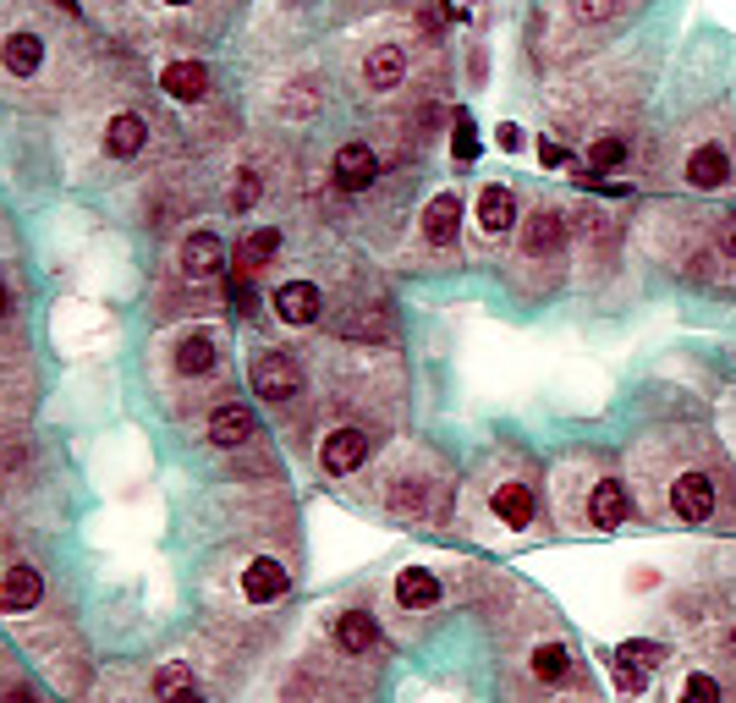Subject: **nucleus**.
<instances>
[{
    "label": "nucleus",
    "mask_w": 736,
    "mask_h": 703,
    "mask_svg": "<svg viewBox=\"0 0 736 703\" xmlns=\"http://www.w3.org/2000/svg\"><path fill=\"white\" fill-rule=\"evenodd\" d=\"M253 391L265 396V402H292L302 396V369H297L292 352H259L253 358Z\"/></svg>",
    "instance_id": "1"
},
{
    "label": "nucleus",
    "mask_w": 736,
    "mask_h": 703,
    "mask_svg": "<svg viewBox=\"0 0 736 703\" xmlns=\"http://www.w3.org/2000/svg\"><path fill=\"white\" fill-rule=\"evenodd\" d=\"M330 176H335L341 193H363V187H374V176H380V154H374L369 143H341Z\"/></svg>",
    "instance_id": "2"
},
{
    "label": "nucleus",
    "mask_w": 736,
    "mask_h": 703,
    "mask_svg": "<svg viewBox=\"0 0 736 703\" xmlns=\"http://www.w3.org/2000/svg\"><path fill=\"white\" fill-rule=\"evenodd\" d=\"M363 462H369V434L363 428H330L324 434V445H319V467L324 473L341 478V473H357Z\"/></svg>",
    "instance_id": "3"
},
{
    "label": "nucleus",
    "mask_w": 736,
    "mask_h": 703,
    "mask_svg": "<svg viewBox=\"0 0 736 703\" xmlns=\"http://www.w3.org/2000/svg\"><path fill=\"white\" fill-rule=\"evenodd\" d=\"M671 511H676L682 523H709V517H715V484H709L704 473H682V478L671 484Z\"/></svg>",
    "instance_id": "4"
},
{
    "label": "nucleus",
    "mask_w": 736,
    "mask_h": 703,
    "mask_svg": "<svg viewBox=\"0 0 736 703\" xmlns=\"http://www.w3.org/2000/svg\"><path fill=\"white\" fill-rule=\"evenodd\" d=\"M687 182H693L698 193L726 187V182H732V154H726L721 143H698V148L687 154Z\"/></svg>",
    "instance_id": "5"
},
{
    "label": "nucleus",
    "mask_w": 736,
    "mask_h": 703,
    "mask_svg": "<svg viewBox=\"0 0 736 703\" xmlns=\"http://www.w3.org/2000/svg\"><path fill=\"white\" fill-rule=\"evenodd\" d=\"M456 231H462V198L456 193H435L424 204V242L429 248H450Z\"/></svg>",
    "instance_id": "6"
},
{
    "label": "nucleus",
    "mask_w": 736,
    "mask_h": 703,
    "mask_svg": "<svg viewBox=\"0 0 736 703\" xmlns=\"http://www.w3.org/2000/svg\"><path fill=\"white\" fill-rule=\"evenodd\" d=\"M159 89H165L170 100H182V105H198V100L209 94V66H204V61H170V66L159 72Z\"/></svg>",
    "instance_id": "7"
},
{
    "label": "nucleus",
    "mask_w": 736,
    "mask_h": 703,
    "mask_svg": "<svg viewBox=\"0 0 736 703\" xmlns=\"http://www.w3.org/2000/svg\"><path fill=\"white\" fill-rule=\"evenodd\" d=\"M220 265H226V242H220L215 231H193V237L182 242V270H187L193 281L220 276Z\"/></svg>",
    "instance_id": "8"
},
{
    "label": "nucleus",
    "mask_w": 736,
    "mask_h": 703,
    "mask_svg": "<svg viewBox=\"0 0 736 703\" xmlns=\"http://www.w3.org/2000/svg\"><path fill=\"white\" fill-rule=\"evenodd\" d=\"M253 407H242V402H226V407H215V418H209V440L215 445H226V451H237V445H248L253 440Z\"/></svg>",
    "instance_id": "9"
},
{
    "label": "nucleus",
    "mask_w": 736,
    "mask_h": 703,
    "mask_svg": "<svg viewBox=\"0 0 736 703\" xmlns=\"http://www.w3.org/2000/svg\"><path fill=\"white\" fill-rule=\"evenodd\" d=\"M561 242H567V215H561V209H539V215H528V226H522V254L545 259V254H556Z\"/></svg>",
    "instance_id": "10"
},
{
    "label": "nucleus",
    "mask_w": 736,
    "mask_h": 703,
    "mask_svg": "<svg viewBox=\"0 0 736 703\" xmlns=\"http://www.w3.org/2000/svg\"><path fill=\"white\" fill-rule=\"evenodd\" d=\"M478 226H484L489 237H506V231L517 226V198H511V187L489 182V187L478 193Z\"/></svg>",
    "instance_id": "11"
},
{
    "label": "nucleus",
    "mask_w": 736,
    "mask_h": 703,
    "mask_svg": "<svg viewBox=\"0 0 736 703\" xmlns=\"http://www.w3.org/2000/svg\"><path fill=\"white\" fill-rule=\"evenodd\" d=\"M39 599H44V577H39L33 566H11L6 582H0V610L17 616V610H33Z\"/></svg>",
    "instance_id": "12"
},
{
    "label": "nucleus",
    "mask_w": 736,
    "mask_h": 703,
    "mask_svg": "<svg viewBox=\"0 0 736 703\" xmlns=\"http://www.w3.org/2000/svg\"><path fill=\"white\" fill-rule=\"evenodd\" d=\"M287 566L270 561V556H259V561H248V571H242V593L253 599V604H270V599H281L287 593Z\"/></svg>",
    "instance_id": "13"
},
{
    "label": "nucleus",
    "mask_w": 736,
    "mask_h": 703,
    "mask_svg": "<svg viewBox=\"0 0 736 703\" xmlns=\"http://www.w3.org/2000/svg\"><path fill=\"white\" fill-rule=\"evenodd\" d=\"M319 308H324V297H319V286L313 281H287L281 291H276V313H281L287 324H313Z\"/></svg>",
    "instance_id": "14"
},
{
    "label": "nucleus",
    "mask_w": 736,
    "mask_h": 703,
    "mask_svg": "<svg viewBox=\"0 0 736 703\" xmlns=\"http://www.w3.org/2000/svg\"><path fill=\"white\" fill-rule=\"evenodd\" d=\"M402 77H407V55H402V44H380V50H369V61H363V83H369L374 94L396 89Z\"/></svg>",
    "instance_id": "15"
},
{
    "label": "nucleus",
    "mask_w": 736,
    "mask_h": 703,
    "mask_svg": "<svg viewBox=\"0 0 736 703\" xmlns=\"http://www.w3.org/2000/svg\"><path fill=\"white\" fill-rule=\"evenodd\" d=\"M626 511H632V506H626V489H621L615 478H599V484H593V495H589V523H593V528H604V534H610V528H621V523H626Z\"/></svg>",
    "instance_id": "16"
},
{
    "label": "nucleus",
    "mask_w": 736,
    "mask_h": 703,
    "mask_svg": "<svg viewBox=\"0 0 736 703\" xmlns=\"http://www.w3.org/2000/svg\"><path fill=\"white\" fill-rule=\"evenodd\" d=\"M39 61H44V44H39V33H6V44H0V66L11 72V77H33L39 72Z\"/></svg>",
    "instance_id": "17"
},
{
    "label": "nucleus",
    "mask_w": 736,
    "mask_h": 703,
    "mask_svg": "<svg viewBox=\"0 0 736 703\" xmlns=\"http://www.w3.org/2000/svg\"><path fill=\"white\" fill-rule=\"evenodd\" d=\"M215 358H220V347H215L209 330H187V335L176 341V369H182L187 380H193V374H209Z\"/></svg>",
    "instance_id": "18"
},
{
    "label": "nucleus",
    "mask_w": 736,
    "mask_h": 703,
    "mask_svg": "<svg viewBox=\"0 0 736 703\" xmlns=\"http://www.w3.org/2000/svg\"><path fill=\"white\" fill-rule=\"evenodd\" d=\"M374 638H380V627H374L369 610H346V616H335V649H341V654H369Z\"/></svg>",
    "instance_id": "19"
},
{
    "label": "nucleus",
    "mask_w": 736,
    "mask_h": 703,
    "mask_svg": "<svg viewBox=\"0 0 736 703\" xmlns=\"http://www.w3.org/2000/svg\"><path fill=\"white\" fill-rule=\"evenodd\" d=\"M144 143H148L144 116H133V111L111 116V127H105V154H116V159H133V154H138Z\"/></svg>",
    "instance_id": "20"
},
{
    "label": "nucleus",
    "mask_w": 736,
    "mask_h": 703,
    "mask_svg": "<svg viewBox=\"0 0 736 703\" xmlns=\"http://www.w3.org/2000/svg\"><path fill=\"white\" fill-rule=\"evenodd\" d=\"M489 506H495V517H500L506 528H528V523H533V489H528V484H500Z\"/></svg>",
    "instance_id": "21"
},
{
    "label": "nucleus",
    "mask_w": 736,
    "mask_h": 703,
    "mask_svg": "<svg viewBox=\"0 0 736 703\" xmlns=\"http://www.w3.org/2000/svg\"><path fill=\"white\" fill-rule=\"evenodd\" d=\"M396 599H402L407 610H429V604L440 599V577H435V571H424V566H413V571H402V577H396Z\"/></svg>",
    "instance_id": "22"
},
{
    "label": "nucleus",
    "mask_w": 736,
    "mask_h": 703,
    "mask_svg": "<svg viewBox=\"0 0 736 703\" xmlns=\"http://www.w3.org/2000/svg\"><path fill=\"white\" fill-rule=\"evenodd\" d=\"M533 676H539V682H550V688H561V682L572 676V654H567L561 643L533 649Z\"/></svg>",
    "instance_id": "23"
},
{
    "label": "nucleus",
    "mask_w": 736,
    "mask_h": 703,
    "mask_svg": "<svg viewBox=\"0 0 736 703\" xmlns=\"http://www.w3.org/2000/svg\"><path fill=\"white\" fill-rule=\"evenodd\" d=\"M276 254H281V231H276V226H265V231H253V237L242 242L237 265H242V270H259V265H270Z\"/></svg>",
    "instance_id": "24"
},
{
    "label": "nucleus",
    "mask_w": 736,
    "mask_h": 703,
    "mask_svg": "<svg viewBox=\"0 0 736 703\" xmlns=\"http://www.w3.org/2000/svg\"><path fill=\"white\" fill-rule=\"evenodd\" d=\"M676 703H721V682H715V676H704V671H693V676L682 682Z\"/></svg>",
    "instance_id": "25"
},
{
    "label": "nucleus",
    "mask_w": 736,
    "mask_h": 703,
    "mask_svg": "<svg viewBox=\"0 0 736 703\" xmlns=\"http://www.w3.org/2000/svg\"><path fill=\"white\" fill-rule=\"evenodd\" d=\"M226 204H231L237 215H242V209H253V204H259V176H253V170H237V182H231Z\"/></svg>",
    "instance_id": "26"
},
{
    "label": "nucleus",
    "mask_w": 736,
    "mask_h": 703,
    "mask_svg": "<svg viewBox=\"0 0 736 703\" xmlns=\"http://www.w3.org/2000/svg\"><path fill=\"white\" fill-rule=\"evenodd\" d=\"M182 688H193V671H187V665H159V676H154V693L170 703Z\"/></svg>",
    "instance_id": "27"
},
{
    "label": "nucleus",
    "mask_w": 736,
    "mask_h": 703,
    "mask_svg": "<svg viewBox=\"0 0 736 703\" xmlns=\"http://www.w3.org/2000/svg\"><path fill=\"white\" fill-rule=\"evenodd\" d=\"M615 660H626V665H643V671H649V665H660V660H665V649H660V643H621V649H615Z\"/></svg>",
    "instance_id": "28"
},
{
    "label": "nucleus",
    "mask_w": 736,
    "mask_h": 703,
    "mask_svg": "<svg viewBox=\"0 0 736 703\" xmlns=\"http://www.w3.org/2000/svg\"><path fill=\"white\" fill-rule=\"evenodd\" d=\"M450 154H456V159H473V154H478V133H473V116H467V111L456 116V133H450Z\"/></svg>",
    "instance_id": "29"
},
{
    "label": "nucleus",
    "mask_w": 736,
    "mask_h": 703,
    "mask_svg": "<svg viewBox=\"0 0 736 703\" xmlns=\"http://www.w3.org/2000/svg\"><path fill=\"white\" fill-rule=\"evenodd\" d=\"M589 159H593V170H615V165L626 159V143H621V138H599L589 148Z\"/></svg>",
    "instance_id": "30"
},
{
    "label": "nucleus",
    "mask_w": 736,
    "mask_h": 703,
    "mask_svg": "<svg viewBox=\"0 0 736 703\" xmlns=\"http://www.w3.org/2000/svg\"><path fill=\"white\" fill-rule=\"evenodd\" d=\"M615 682H621V693H643L649 671H643V665H626V660H615Z\"/></svg>",
    "instance_id": "31"
},
{
    "label": "nucleus",
    "mask_w": 736,
    "mask_h": 703,
    "mask_svg": "<svg viewBox=\"0 0 736 703\" xmlns=\"http://www.w3.org/2000/svg\"><path fill=\"white\" fill-rule=\"evenodd\" d=\"M287 111H292V116H308V111H313V83H292V89H287Z\"/></svg>",
    "instance_id": "32"
},
{
    "label": "nucleus",
    "mask_w": 736,
    "mask_h": 703,
    "mask_svg": "<svg viewBox=\"0 0 736 703\" xmlns=\"http://www.w3.org/2000/svg\"><path fill=\"white\" fill-rule=\"evenodd\" d=\"M231 308H237V313H253V281H248V270L231 281Z\"/></svg>",
    "instance_id": "33"
},
{
    "label": "nucleus",
    "mask_w": 736,
    "mask_h": 703,
    "mask_svg": "<svg viewBox=\"0 0 736 703\" xmlns=\"http://www.w3.org/2000/svg\"><path fill=\"white\" fill-rule=\"evenodd\" d=\"M572 11H578V17H610V11H615V0H572Z\"/></svg>",
    "instance_id": "34"
},
{
    "label": "nucleus",
    "mask_w": 736,
    "mask_h": 703,
    "mask_svg": "<svg viewBox=\"0 0 736 703\" xmlns=\"http://www.w3.org/2000/svg\"><path fill=\"white\" fill-rule=\"evenodd\" d=\"M0 703H39V699H33V688H28V682H17V688H6V693H0Z\"/></svg>",
    "instance_id": "35"
},
{
    "label": "nucleus",
    "mask_w": 736,
    "mask_h": 703,
    "mask_svg": "<svg viewBox=\"0 0 736 703\" xmlns=\"http://www.w3.org/2000/svg\"><path fill=\"white\" fill-rule=\"evenodd\" d=\"M539 159H545V165H567V148H561V143H545Z\"/></svg>",
    "instance_id": "36"
},
{
    "label": "nucleus",
    "mask_w": 736,
    "mask_h": 703,
    "mask_svg": "<svg viewBox=\"0 0 736 703\" xmlns=\"http://www.w3.org/2000/svg\"><path fill=\"white\" fill-rule=\"evenodd\" d=\"M500 148H522V127L506 122V127H500Z\"/></svg>",
    "instance_id": "37"
},
{
    "label": "nucleus",
    "mask_w": 736,
    "mask_h": 703,
    "mask_svg": "<svg viewBox=\"0 0 736 703\" xmlns=\"http://www.w3.org/2000/svg\"><path fill=\"white\" fill-rule=\"evenodd\" d=\"M721 242H726V248H732V254H736V215H732V220H726V226H721Z\"/></svg>",
    "instance_id": "38"
},
{
    "label": "nucleus",
    "mask_w": 736,
    "mask_h": 703,
    "mask_svg": "<svg viewBox=\"0 0 736 703\" xmlns=\"http://www.w3.org/2000/svg\"><path fill=\"white\" fill-rule=\"evenodd\" d=\"M170 703H204V693H198V688H182V693H176Z\"/></svg>",
    "instance_id": "39"
},
{
    "label": "nucleus",
    "mask_w": 736,
    "mask_h": 703,
    "mask_svg": "<svg viewBox=\"0 0 736 703\" xmlns=\"http://www.w3.org/2000/svg\"><path fill=\"white\" fill-rule=\"evenodd\" d=\"M6 308H11V291H6V281H0V313H6Z\"/></svg>",
    "instance_id": "40"
},
{
    "label": "nucleus",
    "mask_w": 736,
    "mask_h": 703,
    "mask_svg": "<svg viewBox=\"0 0 736 703\" xmlns=\"http://www.w3.org/2000/svg\"><path fill=\"white\" fill-rule=\"evenodd\" d=\"M165 6H193V0H165Z\"/></svg>",
    "instance_id": "41"
},
{
    "label": "nucleus",
    "mask_w": 736,
    "mask_h": 703,
    "mask_svg": "<svg viewBox=\"0 0 736 703\" xmlns=\"http://www.w3.org/2000/svg\"><path fill=\"white\" fill-rule=\"evenodd\" d=\"M732 660H736V627H732Z\"/></svg>",
    "instance_id": "42"
},
{
    "label": "nucleus",
    "mask_w": 736,
    "mask_h": 703,
    "mask_svg": "<svg viewBox=\"0 0 736 703\" xmlns=\"http://www.w3.org/2000/svg\"><path fill=\"white\" fill-rule=\"evenodd\" d=\"M61 6H72V0H61Z\"/></svg>",
    "instance_id": "43"
}]
</instances>
